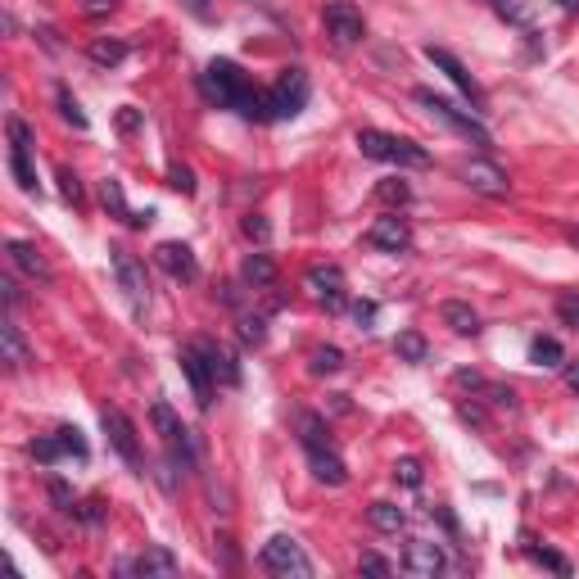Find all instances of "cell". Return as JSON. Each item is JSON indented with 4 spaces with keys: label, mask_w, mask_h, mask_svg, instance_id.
Returning <instances> with one entry per match:
<instances>
[{
    "label": "cell",
    "mask_w": 579,
    "mask_h": 579,
    "mask_svg": "<svg viewBox=\"0 0 579 579\" xmlns=\"http://www.w3.org/2000/svg\"><path fill=\"white\" fill-rule=\"evenodd\" d=\"M439 317H444V326L453 335H480L485 331V326H480V313H475L471 304H462V299H448V304H439Z\"/></svg>",
    "instance_id": "cell-19"
},
{
    "label": "cell",
    "mask_w": 579,
    "mask_h": 579,
    "mask_svg": "<svg viewBox=\"0 0 579 579\" xmlns=\"http://www.w3.org/2000/svg\"><path fill=\"white\" fill-rule=\"evenodd\" d=\"M32 457H37V462H46V466H55L59 457H68V453H64V439H59V435L32 439Z\"/></svg>",
    "instance_id": "cell-33"
},
{
    "label": "cell",
    "mask_w": 579,
    "mask_h": 579,
    "mask_svg": "<svg viewBox=\"0 0 579 579\" xmlns=\"http://www.w3.org/2000/svg\"><path fill=\"white\" fill-rule=\"evenodd\" d=\"M358 150L367 159H380V163H403V168H426L430 154L421 150L417 141L408 136H390V132H376V127H362L358 132Z\"/></svg>",
    "instance_id": "cell-3"
},
{
    "label": "cell",
    "mask_w": 579,
    "mask_h": 579,
    "mask_svg": "<svg viewBox=\"0 0 579 579\" xmlns=\"http://www.w3.org/2000/svg\"><path fill=\"white\" fill-rule=\"evenodd\" d=\"M403 570L408 575H421V579H435L444 570V548L439 543H426V539H412L403 548Z\"/></svg>",
    "instance_id": "cell-18"
},
{
    "label": "cell",
    "mask_w": 579,
    "mask_h": 579,
    "mask_svg": "<svg viewBox=\"0 0 579 579\" xmlns=\"http://www.w3.org/2000/svg\"><path fill=\"white\" fill-rule=\"evenodd\" d=\"M204 95H209L213 105H222V109H236L240 118L272 123V114H267V95L254 91V82L240 73L236 59H213V64L204 68Z\"/></svg>",
    "instance_id": "cell-1"
},
{
    "label": "cell",
    "mask_w": 579,
    "mask_h": 579,
    "mask_svg": "<svg viewBox=\"0 0 579 579\" xmlns=\"http://www.w3.org/2000/svg\"><path fill=\"white\" fill-rule=\"evenodd\" d=\"M181 5H186V10L195 14L200 23H209V19H213V0H181Z\"/></svg>",
    "instance_id": "cell-47"
},
{
    "label": "cell",
    "mask_w": 579,
    "mask_h": 579,
    "mask_svg": "<svg viewBox=\"0 0 579 579\" xmlns=\"http://www.w3.org/2000/svg\"><path fill=\"white\" fill-rule=\"evenodd\" d=\"M322 23L340 46H358V41L367 37V19H362V10L353 5V0H326Z\"/></svg>",
    "instance_id": "cell-8"
},
{
    "label": "cell",
    "mask_w": 579,
    "mask_h": 579,
    "mask_svg": "<svg viewBox=\"0 0 579 579\" xmlns=\"http://www.w3.org/2000/svg\"><path fill=\"white\" fill-rule=\"evenodd\" d=\"M0 290H5V304H10V308L19 304V285H14L10 276H5V281H0Z\"/></svg>",
    "instance_id": "cell-51"
},
{
    "label": "cell",
    "mask_w": 579,
    "mask_h": 579,
    "mask_svg": "<svg viewBox=\"0 0 579 579\" xmlns=\"http://www.w3.org/2000/svg\"><path fill=\"white\" fill-rule=\"evenodd\" d=\"M367 521L376 525V530H385V534H399L403 525H408V516H403V507H394V503H371Z\"/></svg>",
    "instance_id": "cell-27"
},
{
    "label": "cell",
    "mask_w": 579,
    "mask_h": 579,
    "mask_svg": "<svg viewBox=\"0 0 579 579\" xmlns=\"http://www.w3.org/2000/svg\"><path fill=\"white\" fill-rule=\"evenodd\" d=\"M340 367H344V353L335 349V344H326V349H313V362H308V371H313V376H335Z\"/></svg>",
    "instance_id": "cell-30"
},
{
    "label": "cell",
    "mask_w": 579,
    "mask_h": 579,
    "mask_svg": "<svg viewBox=\"0 0 579 579\" xmlns=\"http://www.w3.org/2000/svg\"><path fill=\"white\" fill-rule=\"evenodd\" d=\"M240 276H245L249 285H258V290H267V285H276V263L267 254H249L245 263H240Z\"/></svg>",
    "instance_id": "cell-24"
},
{
    "label": "cell",
    "mask_w": 579,
    "mask_h": 579,
    "mask_svg": "<svg viewBox=\"0 0 579 579\" xmlns=\"http://www.w3.org/2000/svg\"><path fill=\"white\" fill-rule=\"evenodd\" d=\"M376 200H380V204H408L412 190L403 186V181H380V186H376Z\"/></svg>",
    "instance_id": "cell-37"
},
{
    "label": "cell",
    "mask_w": 579,
    "mask_h": 579,
    "mask_svg": "<svg viewBox=\"0 0 579 579\" xmlns=\"http://www.w3.org/2000/svg\"><path fill=\"white\" fill-rule=\"evenodd\" d=\"M150 421H154V430L163 435V444H168V462L172 466H195V439H190V430L181 426L177 412H172L168 403H154Z\"/></svg>",
    "instance_id": "cell-7"
},
{
    "label": "cell",
    "mask_w": 579,
    "mask_h": 579,
    "mask_svg": "<svg viewBox=\"0 0 579 579\" xmlns=\"http://www.w3.org/2000/svg\"><path fill=\"white\" fill-rule=\"evenodd\" d=\"M177 362H181V371H186V380H190V390H195V399H200V408H209V403H213V371H209V358H204L200 340H190L186 349L177 353Z\"/></svg>",
    "instance_id": "cell-13"
},
{
    "label": "cell",
    "mask_w": 579,
    "mask_h": 579,
    "mask_svg": "<svg viewBox=\"0 0 579 579\" xmlns=\"http://www.w3.org/2000/svg\"><path fill=\"white\" fill-rule=\"evenodd\" d=\"M10 263L19 267V272H28V276H37V281H50V263L41 258V249L32 245V240H10Z\"/></svg>",
    "instance_id": "cell-22"
},
{
    "label": "cell",
    "mask_w": 579,
    "mask_h": 579,
    "mask_svg": "<svg viewBox=\"0 0 579 579\" xmlns=\"http://www.w3.org/2000/svg\"><path fill=\"white\" fill-rule=\"evenodd\" d=\"M367 245L380 249V254H408L412 249V227L399 218V213H390V218H376L367 231Z\"/></svg>",
    "instance_id": "cell-15"
},
{
    "label": "cell",
    "mask_w": 579,
    "mask_h": 579,
    "mask_svg": "<svg viewBox=\"0 0 579 579\" xmlns=\"http://www.w3.org/2000/svg\"><path fill=\"white\" fill-rule=\"evenodd\" d=\"M358 570H362V575H390V561H385V557H376V552H362V557H358Z\"/></svg>",
    "instance_id": "cell-43"
},
{
    "label": "cell",
    "mask_w": 579,
    "mask_h": 579,
    "mask_svg": "<svg viewBox=\"0 0 579 579\" xmlns=\"http://www.w3.org/2000/svg\"><path fill=\"white\" fill-rule=\"evenodd\" d=\"M466 186L475 190V195H485V200H507V190H512V181H507V172H498L489 159H471L462 168Z\"/></svg>",
    "instance_id": "cell-16"
},
{
    "label": "cell",
    "mask_w": 579,
    "mask_h": 579,
    "mask_svg": "<svg viewBox=\"0 0 579 579\" xmlns=\"http://www.w3.org/2000/svg\"><path fill=\"white\" fill-rule=\"evenodd\" d=\"M394 480L408 489H421V480H426V471H421L417 457H403V462H394Z\"/></svg>",
    "instance_id": "cell-35"
},
{
    "label": "cell",
    "mask_w": 579,
    "mask_h": 579,
    "mask_svg": "<svg viewBox=\"0 0 579 579\" xmlns=\"http://www.w3.org/2000/svg\"><path fill=\"white\" fill-rule=\"evenodd\" d=\"M525 552H530V561H539V566L557 570V575H570V561L561 557V552H552V548H525Z\"/></svg>",
    "instance_id": "cell-38"
},
{
    "label": "cell",
    "mask_w": 579,
    "mask_h": 579,
    "mask_svg": "<svg viewBox=\"0 0 579 579\" xmlns=\"http://www.w3.org/2000/svg\"><path fill=\"white\" fill-rule=\"evenodd\" d=\"M412 100H417V105L426 109L430 118H439V123H444L448 132H457V136H462V141H471L475 150H489V145H494V136H489V127L480 123V118H475V114H466V109H457L453 100H448V95H435V91H430V86H417V91H412Z\"/></svg>",
    "instance_id": "cell-2"
},
{
    "label": "cell",
    "mask_w": 579,
    "mask_h": 579,
    "mask_svg": "<svg viewBox=\"0 0 579 579\" xmlns=\"http://www.w3.org/2000/svg\"><path fill=\"white\" fill-rule=\"evenodd\" d=\"M258 561H263L272 575H295V579H308L313 575V561H308V552L299 548L290 534H276V539H267L263 543V552H258Z\"/></svg>",
    "instance_id": "cell-6"
},
{
    "label": "cell",
    "mask_w": 579,
    "mask_h": 579,
    "mask_svg": "<svg viewBox=\"0 0 579 579\" xmlns=\"http://www.w3.org/2000/svg\"><path fill=\"white\" fill-rule=\"evenodd\" d=\"M240 340H245V344H263L267 340L263 317H240Z\"/></svg>",
    "instance_id": "cell-42"
},
{
    "label": "cell",
    "mask_w": 579,
    "mask_h": 579,
    "mask_svg": "<svg viewBox=\"0 0 579 579\" xmlns=\"http://www.w3.org/2000/svg\"><path fill=\"white\" fill-rule=\"evenodd\" d=\"M100 421H105V435H109V444H114V453L123 457L127 466H141V439H136L132 421H127L118 408H105V412H100Z\"/></svg>",
    "instance_id": "cell-14"
},
{
    "label": "cell",
    "mask_w": 579,
    "mask_h": 579,
    "mask_svg": "<svg viewBox=\"0 0 579 579\" xmlns=\"http://www.w3.org/2000/svg\"><path fill=\"white\" fill-rule=\"evenodd\" d=\"M109 263H114V276H118V290L127 295L132 313L141 317L150 308V276H145V263L132 254V249H109Z\"/></svg>",
    "instance_id": "cell-4"
},
{
    "label": "cell",
    "mask_w": 579,
    "mask_h": 579,
    "mask_svg": "<svg viewBox=\"0 0 579 579\" xmlns=\"http://www.w3.org/2000/svg\"><path fill=\"white\" fill-rule=\"evenodd\" d=\"M200 349H204V358H209V371H213V380H218V385H240L236 353L222 349V344H213V340H200Z\"/></svg>",
    "instance_id": "cell-21"
},
{
    "label": "cell",
    "mask_w": 579,
    "mask_h": 579,
    "mask_svg": "<svg viewBox=\"0 0 579 579\" xmlns=\"http://www.w3.org/2000/svg\"><path fill=\"white\" fill-rule=\"evenodd\" d=\"M561 5H566V10H570V14H579V0H561Z\"/></svg>",
    "instance_id": "cell-53"
},
{
    "label": "cell",
    "mask_w": 579,
    "mask_h": 579,
    "mask_svg": "<svg viewBox=\"0 0 579 579\" xmlns=\"http://www.w3.org/2000/svg\"><path fill=\"white\" fill-rule=\"evenodd\" d=\"M55 105H59V118H64V123H73L77 132H86V114H82V105L73 100L68 86H55Z\"/></svg>",
    "instance_id": "cell-29"
},
{
    "label": "cell",
    "mask_w": 579,
    "mask_h": 579,
    "mask_svg": "<svg viewBox=\"0 0 579 579\" xmlns=\"http://www.w3.org/2000/svg\"><path fill=\"white\" fill-rule=\"evenodd\" d=\"M168 186L181 190V195H195V172L186 163H168Z\"/></svg>",
    "instance_id": "cell-36"
},
{
    "label": "cell",
    "mask_w": 579,
    "mask_h": 579,
    "mask_svg": "<svg viewBox=\"0 0 579 579\" xmlns=\"http://www.w3.org/2000/svg\"><path fill=\"white\" fill-rule=\"evenodd\" d=\"M426 59L439 68V73H448V82H453L457 91H462L475 109H485V91H480V82H475V77L466 73V64L453 55V50H444V46H426Z\"/></svg>",
    "instance_id": "cell-11"
},
{
    "label": "cell",
    "mask_w": 579,
    "mask_h": 579,
    "mask_svg": "<svg viewBox=\"0 0 579 579\" xmlns=\"http://www.w3.org/2000/svg\"><path fill=\"white\" fill-rule=\"evenodd\" d=\"M561 376H566V385L579 394V358H570V362H561Z\"/></svg>",
    "instance_id": "cell-50"
},
{
    "label": "cell",
    "mask_w": 579,
    "mask_h": 579,
    "mask_svg": "<svg viewBox=\"0 0 579 579\" xmlns=\"http://www.w3.org/2000/svg\"><path fill=\"white\" fill-rule=\"evenodd\" d=\"M86 55H91V64H100V68H118L127 59V46L114 37H95L91 46H86Z\"/></svg>",
    "instance_id": "cell-25"
},
{
    "label": "cell",
    "mask_w": 579,
    "mask_h": 579,
    "mask_svg": "<svg viewBox=\"0 0 579 579\" xmlns=\"http://www.w3.org/2000/svg\"><path fill=\"white\" fill-rule=\"evenodd\" d=\"M0 349H5V362H10L14 371H23L32 362V353H28V344H23V335H19V326L10 322V317H5V322H0Z\"/></svg>",
    "instance_id": "cell-23"
},
{
    "label": "cell",
    "mask_w": 579,
    "mask_h": 579,
    "mask_svg": "<svg viewBox=\"0 0 579 579\" xmlns=\"http://www.w3.org/2000/svg\"><path fill=\"white\" fill-rule=\"evenodd\" d=\"M100 200H105L109 213H118V218H132V209H127V200H123V181H114V177L100 181Z\"/></svg>",
    "instance_id": "cell-32"
},
{
    "label": "cell",
    "mask_w": 579,
    "mask_h": 579,
    "mask_svg": "<svg viewBox=\"0 0 579 579\" xmlns=\"http://www.w3.org/2000/svg\"><path fill=\"white\" fill-rule=\"evenodd\" d=\"M566 240H570V245L579 249V227H566Z\"/></svg>",
    "instance_id": "cell-52"
},
{
    "label": "cell",
    "mask_w": 579,
    "mask_h": 579,
    "mask_svg": "<svg viewBox=\"0 0 579 579\" xmlns=\"http://www.w3.org/2000/svg\"><path fill=\"white\" fill-rule=\"evenodd\" d=\"M494 10L503 14L507 23H516V28H530V19H534V5H530V0H494Z\"/></svg>",
    "instance_id": "cell-31"
},
{
    "label": "cell",
    "mask_w": 579,
    "mask_h": 579,
    "mask_svg": "<svg viewBox=\"0 0 579 579\" xmlns=\"http://www.w3.org/2000/svg\"><path fill=\"white\" fill-rule=\"evenodd\" d=\"M10 172L19 190L37 195V168H32V127L23 118H10Z\"/></svg>",
    "instance_id": "cell-9"
},
{
    "label": "cell",
    "mask_w": 579,
    "mask_h": 579,
    "mask_svg": "<svg viewBox=\"0 0 579 579\" xmlns=\"http://www.w3.org/2000/svg\"><path fill=\"white\" fill-rule=\"evenodd\" d=\"M127 575V570H136V575H145V579H154V575H177V557H172L168 548H145L136 561H123L118 566Z\"/></svg>",
    "instance_id": "cell-20"
},
{
    "label": "cell",
    "mask_w": 579,
    "mask_h": 579,
    "mask_svg": "<svg viewBox=\"0 0 579 579\" xmlns=\"http://www.w3.org/2000/svg\"><path fill=\"white\" fill-rule=\"evenodd\" d=\"M394 353H399L403 362H426L430 344H426V335H421V331H403L399 340H394Z\"/></svg>",
    "instance_id": "cell-28"
},
{
    "label": "cell",
    "mask_w": 579,
    "mask_h": 579,
    "mask_svg": "<svg viewBox=\"0 0 579 579\" xmlns=\"http://www.w3.org/2000/svg\"><path fill=\"white\" fill-rule=\"evenodd\" d=\"M73 516L82 525H100V521H105V503H100V498H86V503L73 507Z\"/></svg>",
    "instance_id": "cell-40"
},
{
    "label": "cell",
    "mask_w": 579,
    "mask_h": 579,
    "mask_svg": "<svg viewBox=\"0 0 579 579\" xmlns=\"http://www.w3.org/2000/svg\"><path fill=\"white\" fill-rule=\"evenodd\" d=\"M245 236L249 240H267V236H272V227H267L258 213H249V218H245Z\"/></svg>",
    "instance_id": "cell-46"
},
{
    "label": "cell",
    "mask_w": 579,
    "mask_h": 579,
    "mask_svg": "<svg viewBox=\"0 0 579 579\" xmlns=\"http://www.w3.org/2000/svg\"><path fill=\"white\" fill-rule=\"evenodd\" d=\"M154 258H159V267L172 281H195V276H200V263H195L190 245H181V240H163V245L154 249Z\"/></svg>",
    "instance_id": "cell-17"
},
{
    "label": "cell",
    "mask_w": 579,
    "mask_h": 579,
    "mask_svg": "<svg viewBox=\"0 0 579 579\" xmlns=\"http://www.w3.org/2000/svg\"><path fill=\"white\" fill-rule=\"evenodd\" d=\"M114 10H118V0H82V14H91V19H105Z\"/></svg>",
    "instance_id": "cell-45"
},
{
    "label": "cell",
    "mask_w": 579,
    "mask_h": 579,
    "mask_svg": "<svg viewBox=\"0 0 579 579\" xmlns=\"http://www.w3.org/2000/svg\"><path fill=\"white\" fill-rule=\"evenodd\" d=\"M308 73L304 68H285L281 77L272 82V91H267V114H272V123L276 118H295V114H304V105H308Z\"/></svg>",
    "instance_id": "cell-5"
},
{
    "label": "cell",
    "mask_w": 579,
    "mask_h": 579,
    "mask_svg": "<svg viewBox=\"0 0 579 579\" xmlns=\"http://www.w3.org/2000/svg\"><path fill=\"white\" fill-rule=\"evenodd\" d=\"M530 362L534 367H561L566 362V349H561V340H552V335H539V340L530 344Z\"/></svg>",
    "instance_id": "cell-26"
},
{
    "label": "cell",
    "mask_w": 579,
    "mask_h": 579,
    "mask_svg": "<svg viewBox=\"0 0 579 579\" xmlns=\"http://www.w3.org/2000/svg\"><path fill=\"white\" fill-rule=\"evenodd\" d=\"M118 127H123V132H136V127H141V109L127 105L123 114H118Z\"/></svg>",
    "instance_id": "cell-49"
},
{
    "label": "cell",
    "mask_w": 579,
    "mask_h": 579,
    "mask_svg": "<svg viewBox=\"0 0 579 579\" xmlns=\"http://www.w3.org/2000/svg\"><path fill=\"white\" fill-rule=\"evenodd\" d=\"M353 317H358V326H371L376 322V304H371V299H358V304H353Z\"/></svg>",
    "instance_id": "cell-48"
},
{
    "label": "cell",
    "mask_w": 579,
    "mask_h": 579,
    "mask_svg": "<svg viewBox=\"0 0 579 579\" xmlns=\"http://www.w3.org/2000/svg\"><path fill=\"white\" fill-rule=\"evenodd\" d=\"M59 190H64L68 204H82V181H77L73 168H59Z\"/></svg>",
    "instance_id": "cell-41"
},
{
    "label": "cell",
    "mask_w": 579,
    "mask_h": 579,
    "mask_svg": "<svg viewBox=\"0 0 579 579\" xmlns=\"http://www.w3.org/2000/svg\"><path fill=\"white\" fill-rule=\"evenodd\" d=\"M50 498H55V503H59V512H68V516H73V494H68V485H64V480H50Z\"/></svg>",
    "instance_id": "cell-44"
},
{
    "label": "cell",
    "mask_w": 579,
    "mask_h": 579,
    "mask_svg": "<svg viewBox=\"0 0 579 579\" xmlns=\"http://www.w3.org/2000/svg\"><path fill=\"white\" fill-rule=\"evenodd\" d=\"M557 317H561L566 326H575V331H579V295H575V290L557 295Z\"/></svg>",
    "instance_id": "cell-39"
},
{
    "label": "cell",
    "mask_w": 579,
    "mask_h": 579,
    "mask_svg": "<svg viewBox=\"0 0 579 579\" xmlns=\"http://www.w3.org/2000/svg\"><path fill=\"white\" fill-rule=\"evenodd\" d=\"M304 453H308V466H313V475L322 480V485L340 489L344 480H349V466H344V457L331 448V439H308Z\"/></svg>",
    "instance_id": "cell-12"
},
{
    "label": "cell",
    "mask_w": 579,
    "mask_h": 579,
    "mask_svg": "<svg viewBox=\"0 0 579 579\" xmlns=\"http://www.w3.org/2000/svg\"><path fill=\"white\" fill-rule=\"evenodd\" d=\"M55 435L64 439V453L68 457H77V462H86V457H91V448H86V439H82V430H77V426H59Z\"/></svg>",
    "instance_id": "cell-34"
},
{
    "label": "cell",
    "mask_w": 579,
    "mask_h": 579,
    "mask_svg": "<svg viewBox=\"0 0 579 579\" xmlns=\"http://www.w3.org/2000/svg\"><path fill=\"white\" fill-rule=\"evenodd\" d=\"M304 285L317 304H326V313H340V308L349 304V295H344V272L335 263H313L304 276Z\"/></svg>",
    "instance_id": "cell-10"
}]
</instances>
